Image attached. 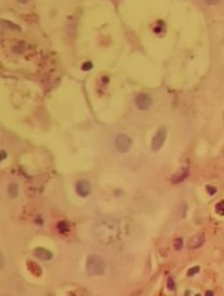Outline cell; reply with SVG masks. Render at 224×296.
<instances>
[{
	"label": "cell",
	"mask_w": 224,
	"mask_h": 296,
	"mask_svg": "<svg viewBox=\"0 0 224 296\" xmlns=\"http://www.w3.org/2000/svg\"><path fill=\"white\" fill-rule=\"evenodd\" d=\"M122 232L124 231L119 221L108 218V219H103L95 225L93 235L98 240V242H101L103 245H111V244L119 241Z\"/></svg>",
	"instance_id": "1"
},
{
	"label": "cell",
	"mask_w": 224,
	"mask_h": 296,
	"mask_svg": "<svg viewBox=\"0 0 224 296\" xmlns=\"http://www.w3.org/2000/svg\"><path fill=\"white\" fill-rule=\"evenodd\" d=\"M86 270L90 276H102L105 273V261L103 258L96 255V254H92L88 257V261H86Z\"/></svg>",
	"instance_id": "2"
},
{
	"label": "cell",
	"mask_w": 224,
	"mask_h": 296,
	"mask_svg": "<svg viewBox=\"0 0 224 296\" xmlns=\"http://www.w3.org/2000/svg\"><path fill=\"white\" fill-rule=\"evenodd\" d=\"M115 147L118 150V153H128L131 148V138L125 134H119L115 140Z\"/></svg>",
	"instance_id": "3"
},
{
	"label": "cell",
	"mask_w": 224,
	"mask_h": 296,
	"mask_svg": "<svg viewBox=\"0 0 224 296\" xmlns=\"http://www.w3.org/2000/svg\"><path fill=\"white\" fill-rule=\"evenodd\" d=\"M166 128H160L157 134L154 135V138H153V141H151V148H153V151H159L162 147H163V144H165V140H166Z\"/></svg>",
	"instance_id": "4"
},
{
	"label": "cell",
	"mask_w": 224,
	"mask_h": 296,
	"mask_svg": "<svg viewBox=\"0 0 224 296\" xmlns=\"http://www.w3.org/2000/svg\"><path fill=\"white\" fill-rule=\"evenodd\" d=\"M135 106L140 110H147L151 106V97L148 94H144V93L137 94L135 96Z\"/></svg>",
	"instance_id": "5"
},
{
	"label": "cell",
	"mask_w": 224,
	"mask_h": 296,
	"mask_svg": "<svg viewBox=\"0 0 224 296\" xmlns=\"http://www.w3.org/2000/svg\"><path fill=\"white\" fill-rule=\"evenodd\" d=\"M90 190H92V186H90V183L88 180H79L77 183H76V192H77L80 196H88L90 193Z\"/></svg>",
	"instance_id": "6"
},
{
	"label": "cell",
	"mask_w": 224,
	"mask_h": 296,
	"mask_svg": "<svg viewBox=\"0 0 224 296\" xmlns=\"http://www.w3.org/2000/svg\"><path fill=\"white\" fill-rule=\"evenodd\" d=\"M189 174V171H188V168L186 167H183V168H179L178 171H175V174L170 177V183H173V185H178L180 182H183L186 177Z\"/></svg>",
	"instance_id": "7"
},
{
	"label": "cell",
	"mask_w": 224,
	"mask_h": 296,
	"mask_svg": "<svg viewBox=\"0 0 224 296\" xmlns=\"http://www.w3.org/2000/svg\"><path fill=\"white\" fill-rule=\"evenodd\" d=\"M204 241H205V237L202 234L194 235V237H191L189 241H188V247L189 248H198V247H201L202 244H204Z\"/></svg>",
	"instance_id": "8"
},
{
	"label": "cell",
	"mask_w": 224,
	"mask_h": 296,
	"mask_svg": "<svg viewBox=\"0 0 224 296\" xmlns=\"http://www.w3.org/2000/svg\"><path fill=\"white\" fill-rule=\"evenodd\" d=\"M35 257L36 258H39V260H50L51 257H53V254H51V251H48V250H45V248H35Z\"/></svg>",
	"instance_id": "9"
},
{
	"label": "cell",
	"mask_w": 224,
	"mask_h": 296,
	"mask_svg": "<svg viewBox=\"0 0 224 296\" xmlns=\"http://www.w3.org/2000/svg\"><path fill=\"white\" fill-rule=\"evenodd\" d=\"M57 230L60 231V232H68L70 231V224H68L67 221H60L58 224H57Z\"/></svg>",
	"instance_id": "10"
},
{
	"label": "cell",
	"mask_w": 224,
	"mask_h": 296,
	"mask_svg": "<svg viewBox=\"0 0 224 296\" xmlns=\"http://www.w3.org/2000/svg\"><path fill=\"white\" fill-rule=\"evenodd\" d=\"M7 190H9V196H10V197H16V196H18V185H16V183H10Z\"/></svg>",
	"instance_id": "11"
},
{
	"label": "cell",
	"mask_w": 224,
	"mask_h": 296,
	"mask_svg": "<svg viewBox=\"0 0 224 296\" xmlns=\"http://www.w3.org/2000/svg\"><path fill=\"white\" fill-rule=\"evenodd\" d=\"M28 267H29V270L32 272V273H35L36 276H41V269L36 266L35 263H32V261H28Z\"/></svg>",
	"instance_id": "12"
},
{
	"label": "cell",
	"mask_w": 224,
	"mask_h": 296,
	"mask_svg": "<svg viewBox=\"0 0 224 296\" xmlns=\"http://www.w3.org/2000/svg\"><path fill=\"white\" fill-rule=\"evenodd\" d=\"M186 213V205L185 203H180L179 205V212H178V219H182Z\"/></svg>",
	"instance_id": "13"
},
{
	"label": "cell",
	"mask_w": 224,
	"mask_h": 296,
	"mask_svg": "<svg viewBox=\"0 0 224 296\" xmlns=\"http://www.w3.org/2000/svg\"><path fill=\"white\" fill-rule=\"evenodd\" d=\"M173 247H175V250H182V247H183V240L182 238H176L175 241H173Z\"/></svg>",
	"instance_id": "14"
},
{
	"label": "cell",
	"mask_w": 224,
	"mask_h": 296,
	"mask_svg": "<svg viewBox=\"0 0 224 296\" xmlns=\"http://www.w3.org/2000/svg\"><path fill=\"white\" fill-rule=\"evenodd\" d=\"M215 210H217L218 213H224V202H218L217 206H215Z\"/></svg>",
	"instance_id": "15"
},
{
	"label": "cell",
	"mask_w": 224,
	"mask_h": 296,
	"mask_svg": "<svg viewBox=\"0 0 224 296\" xmlns=\"http://www.w3.org/2000/svg\"><path fill=\"white\" fill-rule=\"evenodd\" d=\"M200 272V267L197 266V267H192V269H189V272H188V276H192V274H195V273H198Z\"/></svg>",
	"instance_id": "16"
},
{
	"label": "cell",
	"mask_w": 224,
	"mask_h": 296,
	"mask_svg": "<svg viewBox=\"0 0 224 296\" xmlns=\"http://www.w3.org/2000/svg\"><path fill=\"white\" fill-rule=\"evenodd\" d=\"M207 192H208V193H210L211 196H214L217 190H215V187H213V186H207Z\"/></svg>",
	"instance_id": "17"
},
{
	"label": "cell",
	"mask_w": 224,
	"mask_h": 296,
	"mask_svg": "<svg viewBox=\"0 0 224 296\" xmlns=\"http://www.w3.org/2000/svg\"><path fill=\"white\" fill-rule=\"evenodd\" d=\"M168 286H169V289H170V290H173V289H175V282H173V279H172V277L169 279Z\"/></svg>",
	"instance_id": "18"
},
{
	"label": "cell",
	"mask_w": 224,
	"mask_h": 296,
	"mask_svg": "<svg viewBox=\"0 0 224 296\" xmlns=\"http://www.w3.org/2000/svg\"><path fill=\"white\" fill-rule=\"evenodd\" d=\"M204 1H205L207 4H211V6H213V4H218V3H220V0H204Z\"/></svg>",
	"instance_id": "19"
},
{
	"label": "cell",
	"mask_w": 224,
	"mask_h": 296,
	"mask_svg": "<svg viewBox=\"0 0 224 296\" xmlns=\"http://www.w3.org/2000/svg\"><path fill=\"white\" fill-rule=\"evenodd\" d=\"M90 68H92V63H85V64H83V70H85V71H88Z\"/></svg>",
	"instance_id": "20"
},
{
	"label": "cell",
	"mask_w": 224,
	"mask_h": 296,
	"mask_svg": "<svg viewBox=\"0 0 224 296\" xmlns=\"http://www.w3.org/2000/svg\"><path fill=\"white\" fill-rule=\"evenodd\" d=\"M205 296H214V293L210 290V292H207V293H205Z\"/></svg>",
	"instance_id": "21"
},
{
	"label": "cell",
	"mask_w": 224,
	"mask_h": 296,
	"mask_svg": "<svg viewBox=\"0 0 224 296\" xmlns=\"http://www.w3.org/2000/svg\"><path fill=\"white\" fill-rule=\"evenodd\" d=\"M221 160H223V164H221V167L224 168V154H223V158H221Z\"/></svg>",
	"instance_id": "22"
}]
</instances>
